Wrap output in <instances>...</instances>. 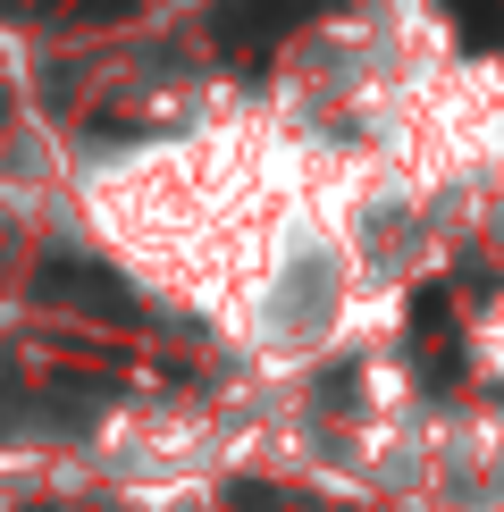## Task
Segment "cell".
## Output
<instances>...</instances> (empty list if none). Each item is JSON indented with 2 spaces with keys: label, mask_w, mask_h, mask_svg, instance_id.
Here are the masks:
<instances>
[{
  "label": "cell",
  "mask_w": 504,
  "mask_h": 512,
  "mask_svg": "<svg viewBox=\"0 0 504 512\" xmlns=\"http://www.w3.org/2000/svg\"><path fill=\"white\" fill-rule=\"evenodd\" d=\"M303 9H311V0H227V9L210 17V42H219V51H236V59H261Z\"/></svg>",
  "instance_id": "1"
},
{
  "label": "cell",
  "mask_w": 504,
  "mask_h": 512,
  "mask_svg": "<svg viewBox=\"0 0 504 512\" xmlns=\"http://www.w3.org/2000/svg\"><path fill=\"white\" fill-rule=\"evenodd\" d=\"M42 286L59 294V303H76V311H110V319H135V303H126V286L110 269H76V261H51L42 269Z\"/></svg>",
  "instance_id": "2"
},
{
  "label": "cell",
  "mask_w": 504,
  "mask_h": 512,
  "mask_svg": "<svg viewBox=\"0 0 504 512\" xmlns=\"http://www.w3.org/2000/svg\"><path fill=\"white\" fill-rule=\"evenodd\" d=\"M454 17L471 42H504V0H454Z\"/></svg>",
  "instance_id": "3"
},
{
  "label": "cell",
  "mask_w": 504,
  "mask_h": 512,
  "mask_svg": "<svg viewBox=\"0 0 504 512\" xmlns=\"http://www.w3.org/2000/svg\"><path fill=\"white\" fill-rule=\"evenodd\" d=\"M126 9H143V0H84V26H110V17H126Z\"/></svg>",
  "instance_id": "4"
}]
</instances>
